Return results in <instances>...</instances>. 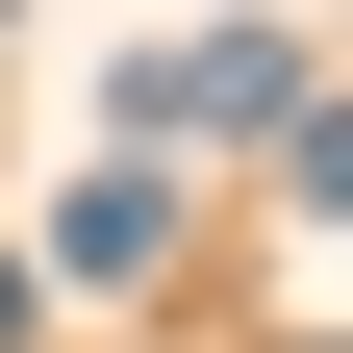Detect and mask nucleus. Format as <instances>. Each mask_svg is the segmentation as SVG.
Instances as JSON below:
<instances>
[{
  "instance_id": "f257e3e1",
  "label": "nucleus",
  "mask_w": 353,
  "mask_h": 353,
  "mask_svg": "<svg viewBox=\"0 0 353 353\" xmlns=\"http://www.w3.org/2000/svg\"><path fill=\"white\" fill-rule=\"evenodd\" d=\"M152 228H176L152 176H101V202H76V228H51V278H101V303H126V278H152Z\"/></svg>"
},
{
  "instance_id": "f03ea898",
  "label": "nucleus",
  "mask_w": 353,
  "mask_h": 353,
  "mask_svg": "<svg viewBox=\"0 0 353 353\" xmlns=\"http://www.w3.org/2000/svg\"><path fill=\"white\" fill-rule=\"evenodd\" d=\"M0 328H26V252H0Z\"/></svg>"
}]
</instances>
